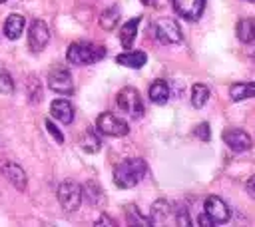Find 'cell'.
Instances as JSON below:
<instances>
[{
	"label": "cell",
	"mask_w": 255,
	"mask_h": 227,
	"mask_svg": "<svg viewBox=\"0 0 255 227\" xmlns=\"http://www.w3.org/2000/svg\"><path fill=\"white\" fill-rule=\"evenodd\" d=\"M145 173H147V163L141 157H128L116 165L114 183L120 189H129V187L137 185Z\"/></svg>",
	"instance_id": "6da1fadb"
},
{
	"label": "cell",
	"mask_w": 255,
	"mask_h": 227,
	"mask_svg": "<svg viewBox=\"0 0 255 227\" xmlns=\"http://www.w3.org/2000/svg\"><path fill=\"white\" fill-rule=\"evenodd\" d=\"M106 56V48L102 44H94V42H74L68 52L66 58L70 64L76 66H86V64H96Z\"/></svg>",
	"instance_id": "7a4b0ae2"
},
{
	"label": "cell",
	"mask_w": 255,
	"mask_h": 227,
	"mask_svg": "<svg viewBox=\"0 0 255 227\" xmlns=\"http://www.w3.org/2000/svg\"><path fill=\"white\" fill-rule=\"evenodd\" d=\"M96 129H98L100 135L122 137V135H128L129 125H128V121H124L122 117L114 115L112 112H104V114H100L98 119H96Z\"/></svg>",
	"instance_id": "3957f363"
},
{
	"label": "cell",
	"mask_w": 255,
	"mask_h": 227,
	"mask_svg": "<svg viewBox=\"0 0 255 227\" xmlns=\"http://www.w3.org/2000/svg\"><path fill=\"white\" fill-rule=\"evenodd\" d=\"M116 102H118V108L122 112H126L128 115L131 117H141L143 115V104H141V98L137 94L135 88H122L116 96Z\"/></svg>",
	"instance_id": "277c9868"
},
{
	"label": "cell",
	"mask_w": 255,
	"mask_h": 227,
	"mask_svg": "<svg viewBox=\"0 0 255 227\" xmlns=\"http://www.w3.org/2000/svg\"><path fill=\"white\" fill-rule=\"evenodd\" d=\"M58 201H60L64 211H68V213L76 211L82 203V187L76 181H70V179L62 181L58 185Z\"/></svg>",
	"instance_id": "5b68a950"
},
{
	"label": "cell",
	"mask_w": 255,
	"mask_h": 227,
	"mask_svg": "<svg viewBox=\"0 0 255 227\" xmlns=\"http://www.w3.org/2000/svg\"><path fill=\"white\" fill-rule=\"evenodd\" d=\"M153 32L161 44H179L183 40L181 28L173 18H159L153 26Z\"/></svg>",
	"instance_id": "8992f818"
},
{
	"label": "cell",
	"mask_w": 255,
	"mask_h": 227,
	"mask_svg": "<svg viewBox=\"0 0 255 227\" xmlns=\"http://www.w3.org/2000/svg\"><path fill=\"white\" fill-rule=\"evenodd\" d=\"M48 40H50V30H48L46 22L40 18L32 20V24L28 26V48L38 54L46 48Z\"/></svg>",
	"instance_id": "52a82bcc"
},
{
	"label": "cell",
	"mask_w": 255,
	"mask_h": 227,
	"mask_svg": "<svg viewBox=\"0 0 255 227\" xmlns=\"http://www.w3.org/2000/svg\"><path fill=\"white\" fill-rule=\"evenodd\" d=\"M48 86H50L52 92L62 94V96L74 94V80H72V74L66 68H54L48 76Z\"/></svg>",
	"instance_id": "ba28073f"
},
{
	"label": "cell",
	"mask_w": 255,
	"mask_h": 227,
	"mask_svg": "<svg viewBox=\"0 0 255 227\" xmlns=\"http://www.w3.org/2000/svg\"><path fill=\"white\" fill-rule=\"evenodd\" d=\"M203 209H205V213L211 217V221H213L215 225L227 223L229 217H231V211H229L227 203H225L219 195H209V197L205 199V203H203Z\"/></svg>",
	"instance_id": "9c48e42d"
},
{
	"label": "cell",
	"mask_w": 255,
	"mask_h": 227,
	"mask_svg": "<svg viewBox=\"0 0 255 227\" xmlns=\"http://www.w3.org/2000/svg\"><path fill=\"white\" fill-rule=\"evenodd\" d=\"M0 173L18 189V191H24L26 185H28V177H26V171L16 163V161H10V159H0Z\"/></svg>",
	"instance_id": "30bf717a"
},
{
	"label": "cell",
	"mask_w": 255,
	"mask_h": 227,
	"mask_svg": "<svg viewBox=\"0 0 255 227\" xmlns=\"http://www.w3.org/2000/svg\"><path fill=\"white\" fill-rule=\"evenodd\" d=\"M223 141L233 151H247L253 145L251 135L245 129H239V127H227L223 131Z\"/></svg>",
	"instance_id": "8fae6325"
},
{
	"label": "cell",
	"mask_w": 255,
	"mask_h": 227,
	"mask_svg": "<svg viewBox=\"0 0 255 227\" xmlns=\"http://www.w3.org/2000/svg\"><path fill=\"white\" fill-rule=\"evenodd\" d=\"M177 16L185 20H199L205 10V0H171Z\"/></svg>",
	"instance_id": "7c38bea8"
},
{
	"label": "cell",
	"mask_w": 255,
	"mask_h": 227,
	"mask_svg": "<svg viewBox=\"0 0 255 227\" xmlns=\"http://www.w3.org/2000/svg\"><path fill=\"white\" fill-rule=\"evenodd\" d=\"M169 217H173V205H171L169 201H165V199L153 201L151 211H149V221H151V225H165Z\"/></svg>",
	"instance_id": "4fadbf2b"
},
{
	"label": "cell",
	"mask_w": 255,
	"mask_h": 227,
	"mask_svg": "<svg viewBox=\"0 0 255 227\" xmlns=\"http://www.w3.org/2000/svg\"><path fill=\"white\" fill-rule=\"evenodd\" d=\"M50 114H52V117H56L62 123H72V119H74V108L68 100H54L50 104Z\"/></svg>",
	"instance_id": "5bb4252c"
},
{
	"label": "cell",
	"mask_w": 255,
	"mask_h": 227,
	"mask_svg": "<svg viewBox=\"0 0 255 227\" xmlns=\"http://www.w3.org/2000/svg\"><path fill=\"white\" fill-rule=\"evenodd\" d=\"M145 62H147V56L141 50H129V52L116 56V64L126 66V68H141Z\"/></svg>",
	"instance_id": "9a60e30c"
},
{
	"label": "cell",
	"mask_w": 255,
	"mask_h": 227,
	"mask_svg": "<svg viewBox=\"0 0 255 227\" xmlns=\"http://www.w3.org/2000/svg\"><path fill=\"white\" fill-rule=\"evenodd\" d=\"M24 26H26L24 16H20V14H10V16L4 20V34H6V38L18 40V38L22 36V32H24Z\"/></svg>",
	"instance_id": "2e32d148"
},
{
	"label": "cell",
	"mask_w": 255,
	"mask_h": 227,
	"mask_svg": "<svg viewBox=\"0 0 255 227\" xmlns=\"http://www.w3.org/2000/svg\"><path fill=\"white\" fill-rule=\"evenodd\" d=\"M139 22H141V18L137 16V18L128 20V22L120 28V42H122V46H124L126 50L131 48V44H133V40H135V34H137V26H139Z\"/></svg>",
	"instance_id": "e0dca14e"
},
{
	"label": "cell",
	"mask_w": 255,
	"mask_h": 227,
	"mask_svg": "<svg viewBox=\"0 0 255 227\" xmlns=\"http://www.w3.org/2000/svg\"><path fill=\"white\" fill-rule=\"evenodd\" d=\"M253 96H255V82H237L229 88L231 102H241V100H247Z\"/></svg>",
	"instance_id": "ac0fdd59"
},
{
	"label": "cell",
	"mask_w": 255,
	"mask_h": 227,
	"mask_svg": "<svg viewBox=\"0 0 255 227\" xmlns=\"http://www.w3.org/2000/svg\"><path fill=\"white\" fill-rule=\"evenodd\" d=\"M235 32H237V38L243 44H253V40H255V20L241 18L235 26Z\"/></svg>",
	"instance_id": "d6986e66"
},
{
	"label": "cell",
	"mask_w": 255,
	"mask_h": 227,
	"mask_svg": "<svg viewBox=\"0 0 255 227\" xmlns=\"http://www.w3.org/2000/svg\"><path fill=\"white\" fill-rule=\"evenodd\" d=\"M147 94H149V100L153 104H165L169 100V86L163 80H155V82H151Z\"/></svg>",
	"instance_id": "ffe728a7"
},
{
	"label": "cell",
	"mask_w": 255,
	"mask_h": 227,
	"mask_svg": "<svg viewBox=\"0 0 255 227\" xmlns=\"http://www.w3.org/2000/svg\"><path fill=\"white\" fill-rule=\"evenodd\" d=\"M124 215H126L128 225H137V227H149L151 225L149 217H143L139 207H135V205H126L124 207Z\"/></svg>",
	"instance_id": "44dd1931"
},
{
	"label": "cell",
	"mask_w": 255,
	"mask_h": 227,
	"mask_svg": "<svg viewBox=\"0 0 255 227\" xmlns=\"http://www.w3.org/2000/svg\"><path fill=\"white\" fill-rule=\"evenodd\" d=\"M80 145H82V149L88 151V153H98L100 147H102V139H100V135H98L94 129H86L84 135H82Z\"/></svg>",
	"instance_id": "7402d4cb"
},
{
	"label": "cell",
	"mask_w": 255,
	"mask_h": 227,
	"mask_svg": "<svg viewBox=\"0 0 255 227\" xmlns=\"http://www.w3.org/2000/svg\"><path fill=\"white\" fill-rule=\"evenodd\" d=\"M118 20H120V6H110L102 12L100 26L104 30H114V26H118Z\"/></svg>",
	"instance_id": "603a6c76"
},
{
	"label": "cell",
	"mask_w": 255,
	"mask_h": 227,
	"mask_svg": "<svg viewBox=\"0 0 255 227\" xmlns=\"http://www.w3.org/2000/svg\"><path fill=\"white\" fill-rule=\"evenodd\" d=\"M207 100H209V88L205 84H195L191 88V104H193V108H197V110L203 108L207 104Z\"/></svg>",
	"instance_id": "cb8c5ba5"
},
{
	"label": "cell",
	"mask_w": 255,
	"mask_h": 227,
	"mask_svg": "<svg viewBox=\"0 0 255 227\" xmlns=\"http://www.w3.org/2000/svg\"><path fill=\"white\" fill-rule=\"evenodd\" d=\"M173 217H175V223H177V225H185V227H189V225H191V219H189L187 207H185V205H181V203L173 205Z\"/></svg>",
	"instance_id": "d4e9b609"
},
{
	"label": "cell",
	"mask_w": 255,
	"mask_h": 227,
	"mask_svg": "<svg viewBox=\"0 0 255 227\" xmlns=\"http://www.w3.org/2000/svg\"><path fill=\"white\" fill-rule=\"evenodd\" d=\"M14 92V80L6 70H0V94H12Z\"/></svg>",
	"instance_id": "484cf974"
},
{
	"label": "cell",
	"mask_w": 255,
	"mask_h": 227,
	"mask_svg": "<svg viewBox=\"0 0 255 227\" xmlns=\"http://www.w3.org/2000/svg\"><path fill=\"white\" fill-rule=\"evenodd\" d=\"M84 193H86V197H88V201L92 203V205H96L98 203V199H100V187L96 185V183H88L86 187H84Z\"/></svg>",
	"instance_id": "4316f807"
},
{
	"label": "cell",
	"mask_w": 255,
	"mask_h": 227,
	"mask_svg": "<svg viewBox=\"0 0 255 227\" xmlns=\"http://www.w3.org/2000/svg\"><path fill=\"white\" fill-rule=\"evenodd\" d=\"M195 135L201 139V141H209L211 133H209V123L207 121H201L197 127H195Z\"/></svg>",
	"instance_id": "83f0119b"
},
{
	"label": "cell",
	"mask_w": 255,
	"mask_h": 227,
	"mask_svg": "<svg viewBox=\"0 0 255 227\" xmlns=\"http://www.w3.org/2000/svg\"><path fill=\"white\" fill-rule=\"evenodd\" d=\"M44 121H46V129L52 133V137H54L58 143H62V141H64V135H62V131L54 125V121H52V119H44Z\"/></svg>",
	"instance_id": "f1b7e54d"
},
{
	"label": "cell",
	"mask_w": 255,
	"mask_h": 227,
	"mask_svg": "<svg viewBox=\"0 0 255 227\" xmlns=\"http://www.w3.org/2000/svg\"><path fill=\"white\" fill-rule=\"evenodd\" d=\"M197 223H199L201 227H213V225H215L207 213H201V215H199V219H197Z\"/></svg>",
	"instance_id": "f546056e"
},
{
	"label": "cell",
	"mask_w": 255,
	"mask_h": 227,
	"mask_svg": "<svg viewBox=\"0 0 255 227\" xmlns=\"http://www.w3.org/2000/svg\"><path fill=\"white\" fill-rule=\"evenodd\" d=\"M102 217H104V219H98L94 225H98V227H100V225H110V227H114V225H116V221L108 219V215H102Z\"/></svg>",
	"instance_id": "4dcf8cb0"
},
{
	"label": "cell",
	"mask_w": 255,
	"mask_h": 227,
	"mask_svg": "<svg viewBox=\"0 0 255 227\" xmlns=\"http://www.w3.org/2000/svg\"><path fill=\"white\" fill-rule=\"evenodd\" d=\"M247 191H249L251 195H255V175L247 179Z\"/></svg>",
	"instance_id": "1f68e13d"
},
{
	"label": "cell",
	"mask_w": 255,
	"mask_h": 227,
	"mask_svg": "<svg viewBox=\"0 0 255 227\" xmlns=\"http://www.w3.org/2000/svg\"><path fill=\"white\" fill-rule=\"evenodd\" d=\"M141 2H143V4H151L153 0H141Z\"/></svg>",
	"instance_id": "d6a6232c"
},
{
	"label": "cell",
	"mask_w": 255,
	"mask_h": 227,
	"mask_svg": "<svg viewBox=\"0 0 255 227\" xmlns=\"http://www.w3.org/2000/svg\"><path fill=\"white\" fill-rule=\"evenodd\" d=\"M253 58H255V48H253Z\"/></svg>",
	"instance_id": "836d02e7"
},
{
	"label": "cell",
	"mask_w": 255,
	"mask_h": 227,
	"mask_svg": "<svg viewBox=\"0 0 255 227\" xmlns=\"http://www.w3.org/2000/svg\"><path fill=\"white\" fill-rule=\"evenodd\" d=\"M4 2H6V0H0V4H4Z\"/></svg>",
	"instance_id": "e575fe53"
},
{
	"label": "cell",
	"mask_w": 255,
	"mask_h": 227,
	"mask_svg": "<svg viewBox=\"0 0 255 227\" xmlns=\"http://www.w3.org/2000/svg\"><path fill=\"white\" fill-rule=\"evenodd\" d=\"M247 2H255V0H247Z\"/></svg>",
	"instance_id": "d590c367"
}]
</instances>
